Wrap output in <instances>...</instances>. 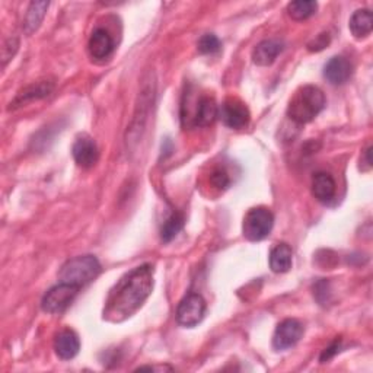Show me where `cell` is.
Segmentation results:
<instances>
[{
  "label": "cell",
  "mask_w": 373,
  "mask_h": 373,
  "mask_svg": "<svg viewBox=\"0 0 373 373\" xmlns=\"http://www.w3.org/2000/svg\"><path fill=\"white\" fill-rule=\"evenodd\" d=\"M153 290V266L143 264L124 274L111 289L104 308V318L122 322L142 308Z\"/></svg>",
  "instance_id": "1"
},
{
  "label": "cell",
  "mask_w": 373,
  "mask_h": 373,
  "mask_svg": "<svg viewBox=\"0 0 373 373\" xmlns=\"http://www.w3.org/2000/svg\"><path fill=\"white\" fill-rule=\"evenodd\" d=\"M325 107L324 92L314 85L302 86L293 95L288 107V115L298 124L312 121Z\"/></svg>",
  "instance_id": "2"
},
{
  "label": "cell",
  "mask_w": 373,
  "mask_h": 373,
  "mask_svg": "<svg viewBox=\"0 0 373 373\" xmlns=\"http://www.w3.org/2000/svg\"><path fill=\"white\" fill-rule=\"evenodd\" d=\"M101 273V264L97 257L80 256L66 261L60 268V282L83 288L92 280H95Z\"/></svg>",
  "instance_id": "3"
},
{
  "label": "cell",
  "mask_w": 373,
  "mask_h": 373,
  "mask_svg": "<svg viewBox=\"0 0 373 373\" xmlns=\"http://www.w3.org/2000/svg\"><path fill=\"white\" fill-rule=\"evenodd\" d=\"M274 225V216L267 207H254L243 217L242 232L248 241L258 242L267 238Z\"/></svg>",
  "instance_id": "4"
},
{
  "label": "cell",
  "mask_w": 373,
  "mask_h": 373,
  "mask_svg": "<svg viewBox=\"0 0 373 373\" xmlns=\"http://www.w3.org/2000/svg\"><path fill=\"white\" fill-rule=\"evenodd\" d=\"M80 288L60 282L53 286L43 298L41 308L47 314H61L70 306V303L78 296Z\"/></svg>",
  "instance_id": "5"
},
{
  "label": "cell",
  "mask_w": 373,
  "mask_h": 373,
  "mask_svg": "<svg viewBox=\"0 0 373 373\" xmlns=\"http://www.w3.org/2000/svg\"><path fill=\"white\" fill-rule=\"evenodd\" d=\"M206 314V300L199 293H189L177 308V322L185 328L199 325Z\"/></svg>",
  "instance_id": "6"
},
{
  "label": "cell",
  "mask_w": 373,
  "mask_h": 373,
  "mask_svg": "<svg viewBox=\"0 0 373 373\" xmlns=\"http://www.w3.org/2000/svg\"><path fill=\"white\" fill-rule=\"evenodd\" d=\"M219 117L229 129H243L250 122V110L238 98H228L219 108Z\"/></svg>",
  "instance_id": "7"
},
{
  "label": "cell",
  "mask_w": 373,
  "mask_h": 373,
  "mask_svg": "<svg viewBox=\"0 0 373 373\" xmlns=\"http://www.w3.org/2000/svg\"><path fill=\"white\" fill-rule=\"evenodd\" d=\"M303 335V325L298 320H285L280 322L273 335V347L275 350H288L299 343Z\"/></svg>",
  "instance_id": "8"
},
{
  "label": "cell",
  "mask_w": 373,
  "mask_h": 373,
  "mask_svg": "<svg viewBox=\"0 0 373 373\" xmlns=\"http://www.w3.org/2000/svg\"><path fill=\"white\" fill-rule=\"evenodd\" d=\"M72 153H73L75 162L85 169L95 167L100 158V152H98V146L95 140L86 135H82L76 139Z\"/></svg>",
  "instance_id": "9"
},
{
  "label": "cell",
  "mask_w": 373,
  "mask_h": 373,
  "mask_svg": "<svg viewBox=\"0 0 373 373\" xmlns=\"http://www.w3.org/2000/svg\"><path fill=\"white\" fill-rule=\"evenodd\" d=\"M353 75V65L350 60L343 56H335L330 58L328 63L324 68V78L331 85H345Z\"/></svg>",
  "instance_id": "10"
},
{
  "label": "cell",
  "mask_w": 373,
  "mask_h": 373,
  "mask_svg": "<svg viewBox=\"0 0 373 373\" xmlns=\"http://www.w3.org/2000/svg\"><path fill=\"white\" fill-rule=\"evenodd\" d=\"M114 48V40L107 29L98 28L93 31L88 43V50L92 58L105 60L112 54Z\"/></svg>",
  "instance_id": "11"
},
{
  "label": "cell",
  "mask_w": 373,
  "mask_h": 373,
  "mask_svg": "<svg viewBox=\"0 0 373 373\" xmlns=\"http://www.w3.org/2000/svg\"><path fill=\"white\" fill-rule=\"evenodd\" d=\"M56 354L61 360H72L80 350V340L73 330H63L54 340Z\"/></svg>",
  "instance_id": "12"
},
{
  "label": "cell",
  "mask_w": 373,
  "mask_h": 373,
  "mask_svg": "<svg viewBox=\"0 0 373 373\" xmlns=\"http://www.w3.org/2000/svg\"><path fill=\"white\" fill-rule=\"evenodd\" d=\"M219 117V108H217V104L214 98L211 97H201L197 104L196 110L193 114V126L196 127H207L210 124L214 122V120Z\"/></svg>",
  "instance_id": "13"
},
{
  "label": "cell",
  "mask_w": 373,
  "mask_h": 373,
  "mask_svg": "<svg viewBox=\"0 0 373 373\" xmlns=\"http://www.w3.org/2000/svg\"><path fill=\"white\" fill-rule=\"evenodd\" d=\"M53 89H54V83L50 82V80H41V82H37V83H34V85H31V86L25 88L23 90H21V92L18 93L16 98L11 103L9 110L22 107V105L26 104L28 101H34V100L46 98V97H48L50 93L53 92Z\"/></svg>",
  "instance_id": "14"
},
{
  "label": "cell",
  "mask_w": 373,
  "mask_h": 373,
  "mask_svg": "<svg viewBox=\"0 0 373 373\" xmlns=\"http://www.w3.org/2000/svg\"><path fill=\"white\" fill-rule=\"evenodd\" d=\"M285 46L278 40H264L253 51V61L257 66H271Z\"/></svg>",
  "instance_id": "15"
},
{
  "label": "cell",
  "mask_w": 373,
  "mask_h": 373,
  "mask_svg": "<svg viewBox=\"0 0 373 373\" xmlns=\"http://www.w3.org/2000/svg\"><path fill=\"white\" fill-rule=\"evenodd\" d=\"M335 181L327 172L315 174L312 179V194L321 203H328L335 197Z\"/></svg>",
  "instance_id": "16"
},
{
  "label": "cell",
  "mask_w": 373,
  "mask_h": 373,
  "mask_svg": "<svg viewBox=\"0 0 373 373\" xmlns=\"http://www.w3.org/2000/svg\"><path fill=\"white\" fill-rule=\"evenodd\" d=\"M292 248L282 242L277 243L270 253V268L274 273H288L292 268Z\"/></svg>",
  "instance_id": "17"
},
{
  "label": "cell",
  "mask_w": 373,
  "mask_h": 373,
  "mask_svg": "<svg viewBox=\"0 0 373 373\" xmlns=\"http://www.w3.org/2000/svg\"><path fill=\"white\" fill-rule=\"evenodd\" d=\"M48 6H50L48 2H33L29 5L26 15H25V19H23L25 34H28V36L34 34L36 31L40 28Z\"/></svg>",
  "instance_id": "18"
},
{
  "label": "cell",
  "mask_w": 373,
  "mask_h": 373,
  "mask_svg": "<svg viewBox=\"0 0 373 373\" xmlns=\"http://www.w3.org/2000/svg\"><path fill=\"white\" fill-rule=\"evenodd\" d=\"M350 31L356 38H364L372 33L373 28V15L369 9H359L350 18Z\"/></svg>",
  "instance_id": "19"
},
{
  "label": "cell",
  "mask_w": 373,
  "mask_h": 373,
  "mask_svg": "<svg viewBox=\"0 0 373 373\" xmlns=\"http://www.w3.org/2000/svg\"><path fill=\"white\" fill-rule=\"evenodd\" d=\"M318 9V4L312 0H298L288 5V14L295 21H305L312 16Z\"/></svg>",
  "instance_id": "20"
},
{
  "label": "cell",
  "mask_w": 373,
  "mask_h": 373,
  "mask_svg": "<svg viewBox=\"0 0 373 373\" xmlns=\"http://www.w3.org/2000/svg\"><path fill=\"white\" fill-rule=\"evenodd\" d=\"M184 226V216L178 211H174L161 228V238L164 242H171Z\"/></svg>",
  "instance_id": "21"
},
{
  "label": "cell",
  "mask_w": 373,
  "mask_h": 373,
  "mask_svg": "<svg viewBox=\"0 0 373 373\" xmlns=\"http://www.w3.org/2000/svg\"><path fill=\"white\" fill-rule=\"evenodd\" d=\"M197 48L201 54H213L221 50V41L214 34H206L199 40Z\"/></svg>",
  "instance_id": "22"
},
{
  "label": "cell",
  "mask_w": 373,
  "mask_h": 373,
  "mask_svg": "<svg viewBox=\"0 0 373 373\" xmlns=\"http://www.w3.org/2000/svg\"><path fill=\"white\" fill-rule=\"evenodd\" d=\"M210 182L217 190H226L228 186L231 185V178L228 175V172L222 168H217L211 172L210 175Z\"/></svg>",
  "instance_id": "23"
},
{
  "label": "cell",
  "mask_w": 373,
  "mask_h": 373,
  "mask_svg": "<svg viewBox=\"0 0 373 373\" xmlns=\"http://www.w3.org/2000/svg\"><path fill=\"white\" fill-rule=\"evenodd\" d=\"M18 47H19V41L18 38L12 37V38H8L2 47V61H4V66L8 65V61L16 54L18 51Z\"/></svg>",
  "instance_id": "24"
},
{
  "label": "cell",
  "mask_w": 373,
  "mask_h": 373,
  "mask_svg": "<svg viewBox=\"0 0 373 373\" xmlns=\"http://www.w3.org/2000/svg\"><path fill=\"white\" fill-rule=\"evenodd\" d=\"M328 44H330V36H328V34H321V36H318L314 41H310V43L308 44V50H309V51H321V50H324Z\"/></svg>",
  "instance_id": "25"
},
{
  "label": "cell",
  "mask_w": 373,
  "mask_h": 373,
  "mask_svg": "<svg viewBox=\"0 0 373 373\" xmlns=\"http://www.w3.org/2000/svg\"><path fill=\"white\" fill-rule=\"evenodd\" d=\"M340 345H341V338H337V340L334 341V343H331V346H328V347L322 352V354H321V357H320V362H321V363H325V362L331 360V359L338 353Z\"/></svg>",
  "instance_id": "26"
}]
</instances>
